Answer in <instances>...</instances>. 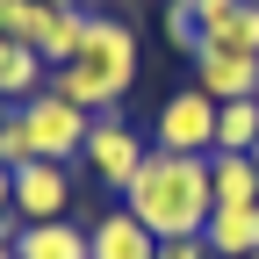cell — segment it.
Segmentation results:
<instances>
[{
	"mask_svg": "<svg viewBox=\"0 0 259 259\" xmlns=\"http://www.w3.org/2000/svg\"><path fill=\"white\" fill-rule=\"evenodd\" d=\"M8 115H15V101H8V94H0V122H8Z\"/></svg>",
	"mask_w": 259,
	"mask_h": 259,
	"instance_id": "cell-22",
	"label": "cell"
},
{
	"mask_svg": "<svg viewBox=\"0 0 259 259\" xmlns=\"http://www.w3.org/2000/svg\"><path fill=\"white\" fill-rule=\"evenodd\" d=\"M252 173H259V144H252Z\"/></svg>",
	"mask_w": 259,
	"mask_h": 259,
	"instance_id": "cell-23",
	"label": "cell"
},
{
	"mask_svg": "<svg viewBox=\"0 0 259 259\" xmlns=\"http://www.w3.org/2000/svg\"><path fill=\"white\" fill-rule=\"evenodd\" d=\"M0 216H15V173L0 166Z\"/></svg>",
	"mask_w": 259,
	"mask_h": 259,
	"instance_id": "cell-19",
	"label": "cell"
},
{
	"mask_svg": "<svg viewBox=\"0 0 259 259\" xmlns=\"http://www.w3.org/2000/svg\"><path fill=\"white\" fill-rule=\"evenodd\" d=\"M87 259H158V238L130 209H108L101 223H87Z\"/></svg>",
	"mask_w": 259,
	"mask_h": 259,
	"instance_id": "cell-8",
	"label": "cell"
},
{
	"mask_svg": "<svg viewBox=\"0 0 259 259\" xmlns=\"http://www.w3.org/2000/svg\"><path fill=\"white\" fill-rule=\"evenodd\" d=\"M130 87H137V29L115 22V15H94V29L72 51V65L51 72V94L79 101L87 115H115L130 101Z\"/></svg>",
	"mask_w": 259,
	"mask_h": 259,
	"instance_id": "cell-2",
	"label": "cell"
},
{
	"mask_svg": "<svg viewBox=\"0 0 259 259\" xmlns=\"http://www.w3.org/2000/svg\"><path fill=\"white\" fill-rule=\"evenodd\" d=\"M187 8H194V22H202V36H216V29H231V22H238L245 0H187Z\"/></svg>",
	"mask_w": 259,
	"mask_h": 259,
	"instance_id": "cell-17",
	"label": "cell"
},
{
	"mask_svg": "<svg viewBox=\"0 0 259 259\" xmlns=\"http://www.w3.org/2000/svg\"><path fill=\"white\" fill-rule=\"evenodd\" d=\"M202 245H209V259H252L259 252V202L252 209H209Z\"/></svg>",
	"mask_w": 259,
	"mask_h": 259,
	"instance_id": "cell-9",
	"label": "cell"
},
{
	"mask_svg": "<svg viewBox=\"0 0 259 259\" xmlns=\"http://www.w3.org/2000/svg\"><path fill=\"white\" fill-rule=\"evenodd\" d=\"M252 259H259V252H252Z\"/></svg>",
	"mask_w": 259,
	"mask_h": 259,
	"instance_id": "cell-25",
	"label": "cell"
},
{
	"mask_svg": "<svg viewBox=\"0 0 259 259\" xmlns=\"http://www.w3.org/2000/svg\"><path fill=\"white\" fill-rule=\"evenodd\" d=\"M22 130H29V144H36V158H58V166H72L79 144H87V130L94 115L79 101H65V94H36V101H22Z\"/></svg>",
	"mask_w": 259,
	"mask_h": 259,
	"instance_id": "cell-4",
	"label": "cell"
},
{
	"mask_svg": "<svg viewBox=\"0 0 259 259\" xmlns=\"http://www.w3.org/2000/svg\"><path fill=\"white\" fill-rule=\"evenodd\" d=\"M122 209L144 223V231L166 245V238H202V223L216 209L209 194V158H180V151H151L137 180L122 187Z\"/></svg>",
	"mask_w": 259,
	"mask_h": 259,
	"instance_id": "cell-1",
	"label": "cell"
},
{
	"mask_svg": "<svg viewBox=\"0 0 259 259\" xmlns=\"http://www.w3.org/2000/svg\"><path fill=\"white\" fill-rule=\"evenodd\" d=\"M15 231H22V223H15V216H0V259H15Z\"/></svg>",
	"mask_w": 259,
	"mask_h": 259,
	"instance_id": "cell-20",
	"label": "cell"
},
{
	"mask_svg": "<svg viewBox=\"0 0 259 259\" xmlns=\"http://www.w3.org/2000/svg\"><path fill=\"white\" fill-rule=\"evenodd\" d=\"M202 44L238 51V58H259V8H238V22H231V29H216V36H202Z\"/></svg>",
	"mask_w": 259,
	"mask_h": 259,
	"instance_id": "cell-14",
	"label": "cell"
},
{
	"mask_svg": "<svg viewBox=\"0 0 259 259\" xmlns=\"http://www.w3.org/2000/svg\"><path fill=\"white\" fill-rule=\"evenodd\" d=\"M245 8H259V0H245Z\"/></svg>",
	"mask_w": 259,
	"mask_h": 259,
	"instance_id": "cell-24",
	"label": "cell"
},
{
	"mask_svg": "<svg viewBox=\"0 0 259 259\" xmlns=\"http://www.w3.org/2000/svg\"><path fill=\"white\" fill-rule=\"evenodd\" d=\"M209 194H216V209H252L259 202L252 151H209Z\"/></svg>",
	"mask_w": 259,
	"mask_h": 259,
	"instance_id": "cell-11",
	"label": "cell"
},
{
	"mask_svg": "<svg viewBox=\"0 0 259 259\" xmlns=\"http://www.w3.org/2000/svg\"><path fill=\"white\" fill-rule=\"evenodd\" d=\"M158 151H180V158H209L216 151V101L202 87H180L158 108Z\"/></svg>",
	"mask_w": 259,
	"mask_h": 259,
	"instance_id": "cell-5",
	"label": "cell"
},
{
	"mask_svg": "<svg viewBox=\"0 0 259 259\" xmlns=\"http://www.w3.org/2000/svg\"><path fill=\"white\" fill-rule=\"evenodd\" d=\"M259 144V101H216V151H252Z\"/></svg>",
	"mask_w": 259,
	"mask_h": 259,
	"instance_id": "cell-13",
	"label": "cell"
},
{
	"mask_svg": "<svg viewBox=\"0 0 259 259\" xmlns=\"http://www.w3.org/2000/svg\"><path fill=\"white\" fill-rule=\"evenodd\" d=\"M58 216H72V166L58 158L15 166V223H58Z\"/></svg>",
	"mask_w": 259,
	"mask_h": 259,
	"instance_id": "cell-6",
	"label": "cell"
},
{
	"mask_svg": "<svg viewBox=\"0 0 259 259\" xmlns=\"http://www.w3.org/2000/svg\"><path fill=\"white\" fill-rule=\"evenodd\" d=\"M15 259H87V223H72V216L22 223L15 231Z\"/></svg>",
	"mask_w": 259,
	"mask_h": 259,
	"instance_id": "cell-10",
	"label": "cell"
},
{
	"mask_svg": "<svg viewBox=\"0 0 259 259\" xmlns=\"http://www.w3.org/2000/svg\"><path fill=\"white\" fill-rule=\"evenodd\" d=\"M51 87V65L29 51V44H15V36H0V94L22 108V101H36V94Z\"/></svg>",
	"mask_w": 259,
	"mask_h": 259,
	"instance_id": "cell-12",
	"label": "cell"
},
{
	"mask_svg": "<svg viewBox=\"0 0 259 259\" xmlns=\"http://www.w3.org/2000/svg\"><path fill=\"white\" fill-rule=\"evenodd\" d=\"M158 259H209V245H202V238H166Z\"/></svg>",
	"mask_w": 259,
	"mask_h": 259,
	"instance_id": "cell-18",
	"label": "cell"
},
{
	"mask_svg": "<svg viewBox=\"0 0 259 259\" xmlns=\"http://www.w3.org/2000/svg\"><path fill=\"white\" fill-rule=\"evenodd\" d=\"M44 8H87V0H44Z\"/></svg>",
	"mask_w": 259,
	"mask_h": 259,
	"instance_id": "cell-21",
	"label": "cell"
},
{
	"mask_svg": "<svg viewBox=\"0 0 259 259\" xmlns=\"http://www.w3.org/2000/svg\"><path fill=\"white\" fill-rule=\"evenodd\" d=\"M144 137H137V130H130V115L115 108V115H94V130H87V144H79V166L94 173V180H101V187H130V180H137V166H144Z\"/></svg>",
	"mask_w": 259,
	"mask_h": 259,
	"instance_id": "cell-3",
	"label": "cell"
},
{
	"mask_svg": "<svg viewBox=\"0 0 259 259\" xmlns=\"http://www.w3.org/2000/svg\"><path fill=\"white\" fill-rule=\"evenodd\" d=\"M166 44H173L180 58H194V51H202V22H194V8H187V0H166Z\"/></svg>",
	"mask_w": 259,
	"mask_h": 259,
	"instance_id": "cell-15",
	"label": "cell"
},
{
	"mask_svg": "<svg viewBox=\"0 0 259 259\" xmlns=\"http://www.w3.org/2000/svg\"><path fill=\"white\" fill-rule=\"evenodd\" d=\"M187 65H194V79H187V87H202L209 101H259V58H238V51L202 44Z\"/></svg>",
	"mask_w": 259,
	"mask_h": 259,
	"instance_id": "cell-7",
	"label": "cell"
},
{
	"mask_svg": "<svg viewBox=\"0 0 259 259\" xmlns=\"http://www.w3.org/2000/svg\"><path fill=\"white\" fill-rule=\"evenodd\" d=\"M29 158H36V144H29V130H22V108L8 115V122H0V166H29Z\"/></svg>",
	"mask_w": 259,
	"mask_h": 259,
	"instance_id": "cell-16",
	"label": "cell"
}]
</instances>
